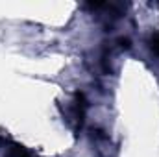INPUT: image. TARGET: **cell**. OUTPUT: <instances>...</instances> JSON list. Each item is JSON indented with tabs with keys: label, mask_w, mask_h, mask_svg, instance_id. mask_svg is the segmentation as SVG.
<instances>
[{
	"label": "cell",
	"mask_w": 159,
	"mask_h": 157,
	"mask_svg": "<svg viewBox=\"0 0 159 157\" xmlns=\"http://www.w3.org/2000/svg\"><path fill=\"white\" fill-rule=\"evenodd\" d=\"M85 113H87V100H85V94H83V92H76V94H74V100H72V104H70V107H69V111H67L69 120L74 124V129H76V131L81 129V126H83Z\"/></svg>",
	"instance_id": "cell-1"
},
{
	"label": "cell",
	"mask_w": 159,
	"mask_h": 157,
	"mask_svg": "<svg viewBox=\"0 0 159 157\" xmlns=\"http://www.w3.org/2000/svg\"><path fill=\"white\" fill-rule=\"evenodd\" d=\"M93 141H94V146H96V152H98V157H113V142L109 141V137L104 133V131H93Z\"/></svg>",
	"instance_id": "cell-2"
},
{
	"label": "cell",
	"mask_w": 159,
	"mask_h": 157,
	"mask_svg": "<svg viewBox=\"0 0 159 157\" xmlns=\"http://www.w3.org/2000/svg\"><path fill=\"white\" fill-rule=\"evenodd\" d=\"M4 150H6L4 157H34L24 146L15 142H4Z\"/></svg>",
	"instance_id": "cell-3"
}]
</instances>
